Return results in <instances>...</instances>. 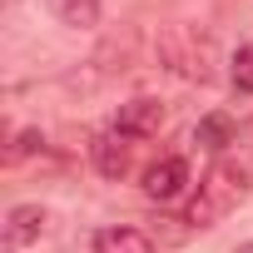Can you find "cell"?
<instances>
[{"label":"cell","mask_w":253,"mask_h":253,"mask_svg":"<svg viewBox=\"0 0 253 253\" xmlns=\"http://www.w3.org/2000/svg\"><path fill=\"white\" fill-rule=\"evenodd\" d=\"M194 144H204V149H228V144H233V119H228V114H204L199 129H194Z\"/></svg>","instance_id":"9"},{"label":"cell","mask_w":253,"mask_h":253,"mask_svg":"<svg viewBox=\"0 0 253 253\" xmlns=\"http://www.w3.org/2000/svg\"><path fill=\"white\" fill-rule=\"evenodd\" d=\"M184 184H189V164H184V159H159V164L144 174V194H149V199H159V204L179 199V194H184Z\"/></svg>","instance_id":"6"},{"label":"cell","mask_w":253,"mask_h":253,"mask_svg":"<svg viewBox=\"0 0 253 253\" xmlns=\"http://www.w3.org/2000/svg\"><path fill=\"white\" fill-rule=\"evenodd\" d=\"M40 233H45V209L40 204H15L5 213V228H0V253H25Z\"/></svg>","instance_id":"3"},{"label":"cell","mask_w":253,"mask_h":253,"mask_svg":"<svg viewBox=\"0 0 253 253\" xmlns=\"http://www.w3.org/2000/svg\"><path fill=\"white\" fill-rule=\"evenodd\" d=\"M94 253H154V243L139 228H99L94 233Z\"/></svg>","instance_id":"8"},{"label":"cell","mask_w":253,"mask_h":253,"mask_svg":"<svg viewBox=\"0 0 253 253\" xmlns=\"http://www.w3.org/2000/svg\"><path fill=\"white\" fill-rule=\"evenodd\" d=\"M40 144H45V139H40L35 129H25V134L15 139V149H10V159H20V154H30V149H40Z\"/></svg>","instance_id":"11"},{"label":"cell","mask_w":253,"mask_h":253,"mask_svg":"<svg viewBox=\"0 0 253 253\" xmlns=\"http://www.w3.org/2000/svg\"><path fill=\"white\" fill-rule=\"evenodd\" d=\"M89 154H94V169H99L104 179H124L129 164H134V139L119 134V129H104V134H94Z\"/></svg>","instance_id":"4"},{"label":"cell","mask_w":253,"mask_h":253,"mask_svg":"<svg viewBox=\"0 0 253 253\" xmlns=\"http://www.w3.org/2000/svg\"><path fill=\"white\" fill-rule=\"evenodd\" d=\"M114 129L129 134V139H154L164 129V104L159 99H129V104H119Z\"/></svg>","instance_id":"5"},{"label":"cell","mask_w":253,"mask_h":253,"mask_svg":"<svg viewBox=\"0 0 253 253\" xmlns=\"http://www.w3.org/2000/svg\"><path fill=\"white\" fill-rule=\"evenodd\" d=\"M238 253H253V243H243V248H238Z\"/></svg>","instance_id":"12"},{"label":"cell","mask_w":253,"mask_h":253,"mask_svg":"<svg viewBox=\"0 0 253 253\" xmlns=\"http://www.w3.org/2000/svg\"><path fill=\"white\" fill-rule=\"evenodd\" d=\"M45 10L60 20V25H70V30H94L99 25V0H45Z\"/></svg>","instance_id":"7"},{"label":"cell","mask_w":253,"mask_h":253,"mask_svg":"<svg viewBox=\"0 0 253 253\" xmlns=\"http://www.w3.org/2000/svg\"><path fill=\"white\" fill-rule=\"evenodd\" d=\"M248 169L243 164H233V159H218L209 174H204V184H199V199L189 204V223H199V228H209V223H218V218H228L243 199H248Z\"/></svg>","instance_id":"1"},{"label":"cell","mask_w":253,"mask_h":253,"mask_svg":"<svg viewBox=\"0 0 253 253\" xmlns=\"http://www.w3.org/2000/svg\"><path fill=\"white\" fill-rule=\"evenodd\" d=\"M159 60H164L169 70H179L184 80H199V84L213 80V45H209V35H199L194 25H169V30L159 35Z\"/></svg>","instance_id":"2"},{"label":"cell","mask_w":253,"mask_h":253,"mask_svg":"<svg viewBox=\"0 0 253 253\" xmlns=\"http://www.w3.org/2000/svg\"><path fill=\"white\" fill-rule=\"evenodd\" d=\"M233 84H238L243 94H253V45L233 55Z\"/></svg>","instance_id":"10"}]
</instances>
